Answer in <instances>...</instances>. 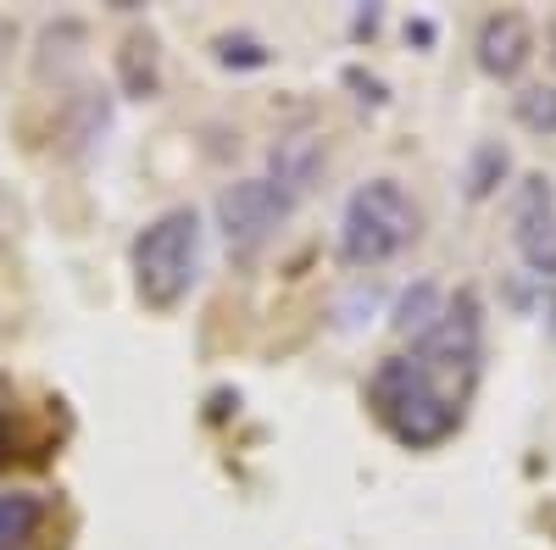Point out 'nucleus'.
Listing matches in <instances>:
<instances>
[{
  "instance_id": "39448f33",
  "label": "nucleus",
  "mask_w": 556,
  "mask_h": 550,
  "mask_svg": "<svg viewBox=\"0 0 556 550\" xmlns=\"http://www.w3.org/2000/svg\"><path fill=\"white\" fill-rule=\"evenodd\" d=\"M513 240L529 272L556 279V190L545 172L518 178V201H513Z\"/></svg>"
},
{
  "instance_id": "7ed1b4c3",
  "label": "nucleus",
  "mask_w": 556,
  "mask_h": 550,
  "mask_svg": "<svg viewBox=\"0 0 556 550\" xmlns=\"http://www.w3.org/2000/svg\"><path fill=\"white\" fill-rule=\"evenodd\" d=\"M195 272H201V217L190 206H173L134 240V290L146 306L167 311L190 295Z\"/></svg>"
},
{
  "instance_id": "f257e3e1",
  "label": "nucleus",
  "mask_w": 556,
  "mask_h": 550,
  "mask_svg": "<svg viewBox=\"0 0 556 550\" xmlns=\"http://www.w3.org/2000/svg\"><path fill=\"white\" fill-rule=\"evenodd\" d=\"M367 395H374V411L390 423V434L401 445L424 450V445H440L462 423V406L473 395V379L440 373V367L417 361V356H395L374 373Z\"/></svg>"
},
{
  "instance_id": "0eeeda50",
  "label": "nucleus",
  "mask_w": 556,
  "mask_h": 550,
  "mask_svg": "<svg viewBox=\"0 0 556 550\" xmlns=\"http://www.w3.org/2000/svg\"><path fill=\"white\" fill-rule=\"evenodd\" d=\"M473 51H479V67L490 78H518L529 67V56H534V28L518 12H495V17H484Z\"/></svg>"
},
{
  "instance_id": "423d86ee",
  "label": "nucleus",
  "mask_w": 556,
  "mask_h": 550,
  "mask_svg": "<svg viewBox=\"0 0 556 550\" xmlns=\"http://www.w3.org/2000/svg\"><path fill=\"white\" fill-rule=\"evenodd\" d=\"M323 140L317 133H290V140H278L273 151H267V183L278 190V201H285L290 212L317 190V178H323Z\"/></svg>"
},
{
  "instance_id": "1a4fd4ad",
  "label": "nucleus",
  "mask_w": 556,
  "mask_h": 550,
  "mask_svg": "<svg viewBox=\"0 0 556 550\" xmlns=\"http://www.w3.org/2000/svg\"><path fill=\"white\" fill-rule=\"evenodd\" d=\"M445 317V295L434 284H412L401 300H395V334H406L412 345H424Z\"/></svg>"
},
{
  "instance_id": "9d476101",
  "label": "nucleus",
  "mask_w": 556,
  "mask_h": 550,
  "mask_svg": "<svg viewBox=\"0 0 556 550\" xmlns=\"http://www.w3.org/2000/svg\"><path fill=\"white\" fill-rule=\"evenodd\" d=\"M45 523V500L28 489H0V550H23Z\"/></svg>"
},
{
  "instance_id": "20e7f679",
  "label": "nucleus",
  "mask_w": 556,
  "mask_h": 550,
  "mask_svg": "<svg viewBox=\"0 0 556 550\" xmlns=\"http://www.w3.org/2000/svg\"><path fill=\"white\" fill-rule=\"evenodd\" d=\"M290 217V206L278 201V190L267 178H240V183H223V195H217V228H223V240L235 256H256L273 234H278V222Z\"/></svg>"
},
{
  "instance_id": "f03ea898",
  "label": "nucleus",
  "mask_w": 556,
  "mask_h": 550,
  "mask_svg": "<svg viewBox=\"0 0 556 550\" xmlns=\"http://www.w3.org/2000/svg\"><path fill=\"white\" fill-rule=\"evenodd\" d=\"M417 228H424V217H417V206L401 183L395 178H367L345 201L340 251H345L351 267H379L417 240Z\"/></svg>"
},
{
  "instance_id": "f8f14e48",
  "label": "nucleus",
  "mask_w": 556,
  "mask_h": 550,
  "mask_svg": "<svg viewBox=\"0 0 556 550\" xmlns=\"http://www.w3.org/2000/svg\"><path fill=\"white\" fill-rule=\"evenodd\" d=\"M518 123L529 133H556V89L551 84H534L518 95Z\"/></svg>"
},
{
  "instance_id": "6e6552de",
  "label": "nucleus",
  "mask_w": 556,
  "mask_h": 550,
  "mask_svg": "<svg viewBox=\"0 0 556 550\" xmlns=\"http://www.w3.org/2000/svg\"><path fill=\"white\" fill-rule=\"evenodd\" d=\"M117 84L123 95L134 101H151L162 89V51H156V34H128L123 51H117Z\"/></svg>"
},
{
  "instance_id": "9b49d317",
  "label": "nucleus",
  "mask_w": 556,
  "mask_h": 550,
  "mask_svg": "<svg viewBox=\"0 0 556 550\" xmlns=\"http://www.w3.org/2000/svg\"><path fill=\"white\" fill-rule=\"evenodd\" d=\"M506 167H513L506 145H501V140H484V145L473 151V162H468V201H484V195H495V183L506 178Z\"/></svg>"
},
{
  "instance_id": "ddd939ff",
  "label": "nucleus",
  "mask_w": 556,
  "mask_h": 550,
  "mask_svg": "<svg viewBox=\"0 0 556 550\" xmlns=\"http://www.w3.org/2000/svg\"><path fill=\"white\" fill-rule=\"evenodd\" d=\"M212 51H217L223 67H267V62H273V56H267V44L251 39V34H217V39H212Z\"/></svg>"
}]
</instances>
